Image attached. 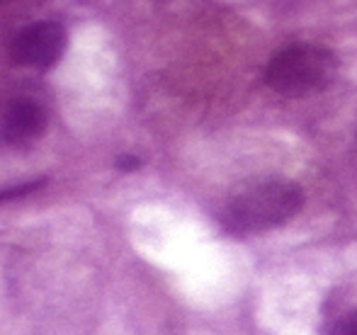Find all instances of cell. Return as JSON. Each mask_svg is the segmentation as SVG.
Instances as JSON below:
<instances>
[{"label":"cell","instance_id":"6da1fadb","mask_svg":"<svg viewBox=\"0 0 357 335\" xmlns=\"http://www.w3.org/2000/svg\"><path fill=\"white\" fill-rule=\"evenodd\" d=\"M304 207V192L291 180H258L241 187L224 209V224L231 233L248 236L282 226Z\"/></svg>","mask_w":357,"mask_h":335},{"label":"cell","instance_id":"52a82bcc","mask_svg":"<svg viewBox=\"0 0 357 335\" xmlns=\"http://www.w3.org/2000/svg\"><path fill=\"white\" fill-rule=\"evenodd\" d=\"M117 166L119 168H122V170H137L139 168V161H137V158H119V163H117Z\"/></svg>","mask_w":357,"mask_h":335},{"label":"cell","instance_id":"5b68a950","mask_svg":"<svg viewBox=\"0 0 357 335\" xmlns=\"http://www.w3.org/2000/svg\"><path fill=\"white\" fill-rule=\"evenodd\" d=\"M331 335H357V309L340 316L331 328Z\"/></svg>","mask_w":357,"mask_h":335},{"label":"cell","instance_id":"8992f818","mask_svg":"<svg viewBox=\"0 0 357 335\" xmlns=\"http://www.w3.org/2000/svg\"><path fill=\"white\" fill-rule=\"evenodd\" d=\"M37 187H39V182H29V185H24V187L5 189V192H0V202H3V199H13V197H20V194L29 192V189H37Z\"/></svg>","mask_w":357,"mask_h":335},{"label":"cell","instance_id":"3957f363","mask_svg":"<svg viewBox=\"0 0 357 335\" xmlns=\"http://www.w3.org/2000/svg\"><path fill=\"white\" fill-rule=\"evenodd\" d=\"M68 34L59 22H37L24 27L10 44V56L15 63L27 68H52L61 61L66 52Z\"/></svg>","mask_w":357,"mask_h":335},{"label":"cell","instance_id":"277c9868","mask_svg":"<svg viewBox=\"0 0 357 335\" xmlns=\"http://www.w3.org/2000/svg\"><path fill=\"white\" fill-rule=\"evenodd\" d=\"M47 109L34 100H15L0 124V137L10 146H32L47 132Z\"/></svg>","mask_w":357,"mask_h":335},{"label":"cell","instance_id":"ba28073f","mask_svg":"<svg viewBox=\"0 0 357 335\" xmlns=\"http://www.w3.org/2000/svg\"><path fill=\"white\" fill-rule=\"evenodd\" d=\"M3 3H10V0H0V5H3Z\"/></svg>","mask_w":357,"mask_h":335},{"label":"cell","instance_id":"7a4b0ae2","mask_svg":"<svg viewBox=\"0 0 357 335\" xmlns=\"http://www.w3.org/2000/svg\"><path fill=\"white\" fill-rule=\"evenodd\" d=\"M338 73V59L321 44H291L275 54L265 81L284 98H306L326 90Z\"/></svg>","mask_w":357,"mask_h":335}]
</instances>
